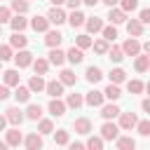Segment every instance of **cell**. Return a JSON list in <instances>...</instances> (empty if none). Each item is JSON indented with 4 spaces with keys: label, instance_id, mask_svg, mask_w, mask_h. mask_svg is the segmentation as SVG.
<instances>
[{
    "label": "cell",
    "instance_id": "32",
    "mask_svg": "<svg viewBox=\"0 0 150 150\" xmlns=\"http://www.w3.org/2000/svg\"><path fill=\"white\" fill-rule=\"evenodd\" d=\"M148 66H150V56H136V61H134V68L138 70V73H145L148 70Z\"/></svg>",
    "mask_w": 150,
    "mask_h": 150
},
{
    "label": "cell",
    "instance_id": "60",
    "mask_svg": "<svg viewBox=\"0 0 150 150\" xmlns=\"http://www.w3.org/2000/svg\"><path fill=\"white\" fill-rule=\"evenodd\" d=\"M145 91H148V94H150V82H148V84H145Z\"/></svg>",
    "mask_w": 150,
    "mask_h": 150
},
{
    "label": "cell",
    "instance_id": "47",
    "mask_svg": "<svg viewBox=\"0 0 150 150\" xmlns=\"http://www.w3.org/2000/svg\"><path fill=\"white\" fill-rule=\"evenodd\" d=\"M120 5H122L124 12H134L138 7V0H120Z\"/></svg>",
    "mask_w": 150,
    "mask_h": 150
},
{
    "label": "cell",
    "instance_id": "20",
    "mask_svg": "<svg viewBox=\"0 0 150 150\" xmlns=\"http://www.w3.org/2000/svg\"><path fill=\"white\" fill-rule=\"evenodd\" d=\"M91 131V122L87 120V117H80V120H75V134H82V136H87Z\"/></svg>",
    "mask_w": 150,
    "mask_h": 150
},
{
    "label": "cell",
    "instance_id": "7",
    "mask_svg": "<svg viewBox=\"0 0 150 150\" xmlns=\"http://www.w3.org/2000/svg\"><path fill=\"white\" fill-rule=\"evenodd\" d=\"M47 108H49V112H52L54 117H63V115H66V108H68V105H66V103H63V101H61V98L56 96V98H52V101H49V105H47Z\"/></svg>",
    "mask_w": 150,
    "mask_h": 150
},
{
    "label": "cell",
    "instance_id": "35",
    "mask_svg": "<svg viewBox=\"0 0 150 150\" xmlns=\"http://www.w3.org/2000/svg\"><path fill=\"white\" fill-rule=\"evenodd\" d=\"M124 80H127V73H124L122 68H112V70H110V82L120 84V82H124Z\"/></svg>",
    "mask_w": 150,
    "mask_h": 150
},
{
    "label": "cell",
    "instance_id": "48",
    "mask_svg": "<svg viewBox=\"0 0 150 150\" xmlns=\"http://www.w3.org/2000/svg\"><path fill=\"white\" fill-rule=\"evenodd\" d=\"M12 21V9L9 7H0V23H7Z\"/></svg>",
    "mask_w": 150,
    "mask_h": 150
},
{
    "label": "cell",
    "instance_id": "42",
    "mask_svg": "<svg viewBox=\"0 0 150 150\" xmlns=\"http://www.w3.org/2000/svg\"><path fill=\"white\" fill-rule=\"evenodd\" d=\"M38 131H40V134H52V131H54V124H52V120H40V124H38Z\"/></svg>",
    "mask_w": 150,
    "mask_h": 150
},
{
    "label": "cell",
    "instance_id": "28",
    "mask_svg": "<svg viewBox=\"0 0 150 150\" xmlns=\"http://www.w3.org/2000/svg\"><path fill=\"white\" fill-rule=\"evenodd\" d=\"M117 148L120 150H134L136 148V141L131 136H117Z\"/></svg>",
    "mask_w": 150,
    "mask_h": 150
},
{
    "label": "cell",
    "instance_id": "25",
    "mask_svg": "<svg viewBox=\"0 0 150 150\" xmlns=\"http://www.w3.org/2000/svg\"><path fill=\"white\" fill-rule=\"evenodd\" d=\"M2 80H5L7 87H16L19 84V70H14V68L12 70H5L2 73Z\"/></svg>",
    "mask_w": 150,
    "mask_h": 150
},
{
    "label": "cell",
    "instance_id": "39",
    "mask_svg": "<svg viewBox=\"0 0 150 150\" xmlns=\"http://www.w3.org/2000/svg\"><path fill=\"white\" fill-rule=\"evenodd\" d=\"M101 33H103V38H105L108 42H112V40L117 38V28H115V23H112V26H103Z\"/></svg>",
    "mask_w": 150,
    "mask_h": 150
},
{
    "label": "cell",
    "instance_id": "15",
    "mask_svg": "<svg viewBox=\"0 0 150 150\" xmlns=\"http://www.w3.org/2000/svg\"><path fill=\"white\" fill-rule=\"evenodd\" d=\"M61 40H63V35H61L59 30H47V35H45V45H47L49 49H52V47H59Z\"/></svg>",
    "mask_w": 150,
    "mask_h": 150
},
{
    "label": "cell",
    "instance_id": "43",
    "mask_svg": "<svg viewBox=\"0 0 150 150\" xmlns=\"http://www.w3.org/2000/svg\"><path fill=\"white\" fill-rule=\"evenodd\" d=\"M54 141H56L59 145H68V143H70L68 131H66V129H59V131H56V136H54Z\"/></svg>",
    "mask_w": 150,
    "mask_h": 150
},
{
    "label": "cell",
    "instance_id": "17",
    "mask_svg": "<svg viewBox=\"0 0 150 150\" xmlns=\"http://www.w3.org/2000/svg\"><path fill=\"white\" fill-rule=\"evenodd\" d=\"M120 108L115 105V103H108V105H101V115H103V120H112V117H120Z\"/></svg>",
    "mask_w": 150,
    "mask_h": 150
},
{
    "label": "cell",
    "instance_id": "58",
    "mask_svg": "<svg viewBox=\"0 0 150 150\" xmlns=\"http://www.w3.org/2000/svg\"><path fill=\"white\" fill-rule=\"evenodd\" d=\"M49 2H52V5H54V7H61V5H63V2H66V0H49Z\"/></svg>",
    "mask_w": 150,
    "mask_h": 150
},
{
    "label": "cell",
    "instance_id": "1",
    "mask_svg": "<svg viewBox=\"0 0 150 150\" xmlns=\"http://www.w3.org/2000/svg\"><path fill=\"white\" fill-rule=\"evenodd\" d=\"M101 136H103V141H117V136H120V124H112L110 120L101 127Z\"/></svg>",
    "mask_w": 150,
    "mask_h": 150
},
{
    "label": "cell",
    "instance_id": "18",
    "mask_svg": "<svg viewBox=\"0 0 150 150\" xmlns=\"http://www.w3.org/2000/svg\"><path fill=\"white\" fill-rule=\"evenodd\" d=\"M63 61H66V52H61L59 47H52V52H49V63L63 66Z\"/></svg>",
    "mask_w": 150,
    "mask_h": 150
},
{
    "label": "cell",
    "instance_id": "13",
    "mask_svg": "<svg viewBox=\"0 0 150 150\" xmlns=\"http://www.w3.org/2000/svg\"><path fill=\"white\" fill-rule=\"evenodd\" d=\"M28 87H30V91H33V94H40V91H45L47 82L42 80V75H38V73H35V75L28 80Z\"/></svg>",
    "mask_w": 150,
    "mask_h": 150
},
{
    "label": "cell",
    "instance_id": "30",
    "mask_svg": "<svg viewBox=\"0 0 150 150\" xmlns=\"http://www.w3.org/2000/svg\"><path fill=\"white\" fill-rule=\"evenodd\" d=\"M26 117H28V120H33V122H38V120L42 117V108H40V105H35V103H30V105L26 108Z\"/></svg>",
    "mask_w": 150,
    "mask_h": 150
},
{
    "label": "cell",
    "instance_id": "56",
    "mask_svg": "<svg viewBox=\"0 0 150 150\" xmlns=\"http://www.w3.org/2000/svg\"><path fill=\"white\" fill-rule=\"evenodd\" d=\"M101 2H105V5H108V7H115V5H117V2H120V0H101Z\"/></svg>",
    "mask_w": 150,
    "mask_h": 150
},
{
    "label": "cell",
    "instance_id": "9",
    "mask_svg": "<svg viewBox=\"0 0 150 150\" xmlns=\"http://www.w3.org/2000/svg\"><path fill=\"white\" fill-rule=\"evenodd\" d=\"M5 117H7V122H9V124L19 127V124L23 122V117H26V115H23L19 108H7V110H5Z\"/></svg>",
    "mask_w": 150,
    "mask_h": 150
},
{
    "label": "cell",
    "instance_id": "61",
    "mask_svg": "<svg viewBox=\"0 0 150 150\" xmlns=\"http://www.w3.org/2000/svg\"><path fill=\"white\" fill-rule=\"evenodd\" d=\"M0 35H2V23H0Z\"/></svg>",
    "mask_w": 150,
    "mask_h": 150
},
{
    "label": "cell",
    "instance_id": "31",
    "mask_svg": "<svg viewBox=\"0 0 150 150\" xmlns=\"http://www.w3.org/2000/svg\"><path fill=\"white\" fill-rule=\"evenodd\" d=\"M9 26H12V30H23V28L28 26V21L23 19V14H16V16H12Z\"/></svg>",
    "mask_w": 150,
    "mask_h": 150
},
{
    "label": "cell",
    "instance_id": "45",
    "mask_svg": "<svg viewBox=\"0 0 150 150\" xmlns=\"http://www.w3.org/2000/svg\"><path fill=\"white\" fill-rule=\"evenodd\" d=\"M136 131H138L141 136H150V120H141V122L136 124Z\"/></svg>",
    "mask_w": 150,
    "mask_h": 150
},
{
    "label": "cell",
    "instance_id": "6",
    "mask_svg": "<svg viewBox=\"0 0 150 150\" xmlns=\"http://www.w3.org/2000/svg\"><path fill=\"white\" fill-rule=\"evenodd\" d=\"M103 98H105V94L94 89V91H89V94L84 96V103H87V105H91V108H101V105H103Z\"/></svg>",
    "mask_w": 150,
    "mask_h": 150
},
{
    "label": "cell",
    "instance_id": "44",
    "mask_svg": "<svg viewBox=\"0 0 150 150\" xmlns=\"http://www.w3.org/2000/svg\"><path fill=\"white\" fill-rule=\"evenodd\" d=\"M87 148H91V150H101V148H103V136H91V138L87 141Z\"/></svg>",
    "mask_w": 150,
    "mask_h": 150
},
{
    "label": "cell",
    "instance_id": "59",
    "mask_svg": "<svg viewBox=\"0 0 150 150\" xmlns=\"http://www.w3.org/2000/svg\"><path fill=\"white\" fill-rule=\"evenodd\" d=\"M5 148H7V141H5V143H0V150H5Z\"/></svg>",
    "mask_w": 150,
    "mask_h": 150
},
{
    "label": "cell",
    "instance_id": "37",
    "mask_svg": "<svg viewBox=\"0 0 150 150\" xmlns=\"http://www.w3.org/2000/svg\"><path fill=\"white\" fill-rule=\"evenodd\" d=\"M108 56H110L115 63H120V61L124 59V49H122V47H110V49H108Z\"/></svg>",
    "mask_w": 150,
    "mask_h": 150
},
{
    "label": "cell",
    "instance_id": "3",
    "mask_svg": "<svg viewBox=\"0 0 150 150\" xmlns=\"http://www.w3.org/2000/svg\"><path fill=\"white\" fill-rule=\"evenodd\" d=\"M136 124H138V117H136L134 112H120V129L129 131V129H134Z\"/></svg>",
    "mask_w": 150,
    "mask_h": 150
},
{
    "label": "cell",
    "instance_id": "16",
    "mask_svg": "<svg viewBox=\"0 0 150 150\" xmlns=\"http://www.w3.org/2000/svg\"><path fill=\"white\" fill-rule=\"evenodd\" d=\"M9 45H12L14 49H23V47L28 45V38H26L21 30H14V35L9 38Z\"/></svg>",
    "mask_w": 150,
    "mask_h": 150
},
{
    "label": "cell",
    "instance_id": "24",
    "mask_svg": "<svg viewBox=\"0 0 150 150\" xmlns=\"http://www.w3.org/2000/svg\"><path fill=\"white\" fill-rule=\"evenodd\" d=\"M33 70H35L38 75H47V70H49V61L42 59V56H38V59L33 61Z\"/></svg>",
    "mask_w": 150,
    "mask_h": 150
},
{
    "label": "cell",
    "instance_id": "21",
    "mask_svg": "<svg viewBox=\"0 0 150 150\" xmlns=\"http://www.w3.org/2000/svg\"><path fill=\"white\" fill-rule=\"evenodd\" d=\"M84 21H87V16H84V14L80 12V9H73V12H70V16H68V23H70L73 28H77V26H82Z\"/></svg>",
    "mask_w": 150,
    "mask_h": 150
},
{
    "label": "cell",
    "instance_id": "23",
    "mask_svg": "<svg viewBox=\"0 0 150 150\" xmlns=\"http://www.w3.org/2000/svg\"><path fill=\"white\" fill-rule=\"evenodd\" d=\"M66 59H68L70 63H82L84 54H82V49H80V47H70V49L66 52Z\"/></svg>",
    "mask_w": 150,
    "mask_h": 150
},
{
    "label": "cell",
    "instance_id": "19",
    "mask_svg": "<svg viewBox=\"0 0 150 150\" xmlns=\"http://www.w3.org/2000/svg\"><path fill=\"white\" fill-rule=\"evenodd\" d=\"M84 75H87V82H91V84L101 82V77H103V73H101V68H98V66H89Z\"/></svg>",
    "mask_w": 150,
    "mask_h": 150
},
{
    "label": "cell",
    "instance_id": "33",
    "mask_svg": "<svg viewBox=\"0 0 150 150\" xmlns=\"http://www.w3.org/2000/svg\"><path fill=\"white\" fill-rule=\"evenodd\" d=\"M59 80H61V82H63L66 87H70V84H75V80H77V77H75V73H73V70L63 68V70H61V77H59Z\"/></svg>",
    "mask_w": 150,
    "mask_h": 150
},
{
    "label": "cell",
    "instance_id": "46",
    "mask_svg": "<svg viewBox=\"0 0 150 150\" xmlns=\"http://www.w3.org/2000/svg\"><path fill=\"white\" fill-rule=\"evenodd\" d=\"M0 59H2V61L14 59V54H12V45H0Z\"/></svg>",
    "mask_w": 150,
    "mask_h": 150
},
{
    "label": "cell",
    "instance_id": "27",
    "mask_svg": "<svg viewBox=\"0 0 150 150\" xmlns=\"http://www.w3.org/2000/svg\"><path fill=\"white\" fill-rule=\"evenodd\" d=\"M19 143H23V136H21V131L14 127V129L7 131V145H14V148H16Z\"/></svg>",
    "mask_w": 150,
    "mask_h": 150
},
{
    "label": "cell",
    "instance_id": "49",
    "mask_svg": "<svg viewBox=\"0 0 150 150\" xmlns=\"http://www.w3.org/2000/svg\"><path fill=\"white\" fill-rule=\"evenodd\" d=\"M138 19H141L143 23H150V7H145V9H141V14H138Z\"/></svg>",
    "mask_w": 150,
    "mask_h": 150
},
{
    "label": "cell",
    "instance_id": "53",
    "mask_svg": "<svg viewBox=\"0 0 150 150\" xmlns=\"http://www.w3.org/2000/svg\"><path fill=\"white\" fill-rule=\"evenodd\" d=\"M141 108H143V110H145V112H150V98H145V101H143V103H141Z\"/></svg>",
    "mask_w": 150,
    "mask_h": 150
},
{
    "label": "cell",
    "instance_id": "52",
    "mask_svg": "<svg viewBox=\"0 0 150 150\" xmlns=\"http://www.w3.org/2000/svg\"><path fill=\"white\" fill-rule=\"evenodd\" d=\"M68 145H70V150H82L87 143H68Z\"/></svg>",
    "mask_w": 150,
    "mask_h": 150
},
{
    "label": "cell",
    "instance_id": "41",
    "mask_svg": "<svg viewBox=\"0 0 150 150\" xmlns=\"http://www.w3.org/2000/svg\"><path fill=\"white\" fill-rule=\"evenodd\" d=\"M127 89H129L131 94H141V91L145 89V84H143L141 80H129V84H127Z\"/></svg>",
    "mask_w": 150,
    "mask_h": 150
},
{
    "label": "cell",
    "instance_id": "2",
    "mask_svg": "<svg viewBox=\"0 0 150 150\" xmlns=\"http://www.w3.org/2000/svg\"><path fill=\"white\" fill-rule=\"evenodd\" d=\"M122 49H124V56H138V54H141V42L129 35V40H124Z\"/></svg>",
    "mask_w": 150,
    "mask_h": 150
},
{
    "label": "cell",
    "instance_id": "10",
    "mask_svg": "<svg viewBox=\"0 0 150 150\" xmlns=\"http://www.w3.org/2000/svg\"><path fill=\"white\" fill-rule=\"evenodd\" d=\"M47 19H49L52 23H56V26H61L63 21H68V16H66V12H63L61 7H52L49 14H47Z\"/></svg>",
    "mask_w": 150,
    "mask_h": 150
},
{
    "label": "cell",
    "instance_id": "12",
    "mask_svg": "<svg viewBox=\"0 0 150 150\" xmlns=\"http://www.w3.org/2000/svg\"><path fill=\"white\" fill-rule=\"evenodd\" d=\"M127 33L134 35V38H141V35H143V21H141V19H131V21H127Z\"/></svg>",
    "mask_w": 150,
    "mask_h": 150
},
{
    "label": "cell",
    "instance_id": "36",
    "mask_svg": "<svg viewBox=\"0 0 150 150\" xmlns=\"http://www.w3.org/2000/svg\"><path fill=\"white\" fill-rule=\"evenodd\" d=\"M82 103H84V98L80 94H68V98H66V105L68 108H80Z\"/></svg>",
    "mask_w": 150,
    "mask_h": 150
},
{
    "label": "cell",
    "instance_id": "50",
    "mask_svg": "<svg viewBox=\"0 0 150 150\" xmlns=\"http://www.w3.org/2000/svg\"><path fill=\"white\" fill-rule=\"evenodd\" d=\"M5 98H9V87L0 84V101H5Z\"/></svg>",
    "mask_w": 150,
    "mask_h": 150
},
{
    "label": "cell",
    "instance_id": "14",
    "mask_svg": "<svg viewBox=\"0 0 150 150\" xmlns=\"http://www.w3.org/2000/svg\"><path fill=\"white\" fill-rule=\"evenodd\" d=\"M23 145H26L28 150H40V148H42V136H40V134H28V136L23 138Z\"/></svg>",
    "mask_w": 150,
    "mask_h": 150
},
{
    "label": "cell",
    "instance_id": "62",
    "mask_svg": "<svg viewBox=\"0 0 150 150\" xmlns=\"http://www.w3.org/2000/svg\"><path fill=\"white\" fill-rule=\"evenodd\" d=\"M0 68H2V59H0Z\"/></svg>",
    "mask_w": 150,
    "mask_h": 150
},
{
    "label": "cell",
    "instance_id": "57",
    "mask_svg": "<svg viewBox=\"0 0 150 150\" xmlns=\"http://www.w3.org/2000/svg\"><path fill=\"white\" fill-rule=\"evenodd\" d=\"M82 2H84V5H89V7H94V5H96V2H101V0H82Z\"/></svg>",
    "mask_w": 150,
    "mask_h": 150
},
{
    "label": "cell",
    "instance_id": "22",
    "mask_svg": "<svg viewBox=\"0 0 150 150\" xmlns=\"http://www.w3.org/2000/svg\"><path fill=\"white\" fill-rule=\"evenodd\" d=\"M84 26H87V30H89V33H101V30H103V21H101L98 16L87 19V21H84Z\"/></svg>",
    "mask_w": 150,
    "mask_h": 150
},
{
    "label": "cell",
    "instance_id": "54",
    "mask_svg": "<svg viewBox=\"0 0 150 150\" xmlns=\"http://www.w3.org/2000/svg\"><path fill=\"white\" fill-rule=\"evenodd\" d=\"M5 124H7V117L0 115V131H5Z\"/></svg>",
    "mask_w": 150,
    "mask_h": 150
},
{
    "label": "cell",
    "instance_id": "34",
    "mask_svg": "<svg viewBox=\"0 0 150 150\" xmlns=\"http://www.w3.org/2000/svg\"><path fill=\"white\" fill-rule=\"evenodd\" d=\"M75 45H77L80 49H87V47H91V45H94V40H91L87 33H82V35H77V38H75Z\"/></svg>",
    "mask_w": 150,
    "mask_h": 150
},
{
    "label": "cell",
    "instance_id": "38",
    "mask_svg": "<svg viewBox=\"0 0 150 150\" xmlns=\"http://www.w3.org/2000/svg\"><path fill=\"white\" fill-rule=\"evenodd\" d=\"M12 9L16 14H26L28 12V0H12Z\"/></svg>",
    "mask_w": 150,
    "mask_h": 150
},
{
    "label": "cell",
    "instance_id": "5",
    "mask_svg": "<svg viewBox=\"0 0 150 150\" xmlns=\"http://www.w3.org/2000/svg\"><path fill=\"white\" fill-rule=\"evenodd\" d=\"M14 63L19 68H28V66H33V54L26 49H19V54H14Z\"/></svg>",
    "mask_w": 150,
    "mask_h": 150
},
{
    "label": "cell",
    "instance_id": "40",
    "mask_svg": "<svg viewBox=\"0 0 150 150\" xmlns=\"http://www.w3.org/2000/svg\"><path fill=\"white\" fill-rule=\"evenodd\" d=\"M91 47H94V52H96V54H108V49H110V47H108V40H105V38H103V40H96V42H94Z\"/></svg>",
    "mask_w": 150,
    "mask_h": 150
},
{
    "label": "cell",
    "instance_id": "51",
    "mask_svg": "<svg viewBox=\"0 0 150 150\" xmlns=\"http://www.w3.org/2000/svg\"><path fill=\"white\" fill-rule=\"evenodd\" d=\"M66 5H68L70 9H77V7L82 5V0H66Z\"/></svg>",
    "mask_w": 150,
    "mask_h": 150
},
{
    "label": "cell",
    "instance_id": "26",
    "mask_svg": "<svg viewBox=\"0 0 150 150\" xmlns=\"http://www.w3.org/2000/svg\"><path fill=\"white\" fill-rule=\"evenodd\" d=\"M30 87H21V84H16V91H14V98L19 101V103H26L28 98H30Z\"/></svg>",
    "mask_w": 150,
    "mask_h": 150
},
{
    "label": "cell",
    "instance_id": "4",
    "mask_svg": "<svg viewBox=\"0 0 150 150\" xmlns=\"http://www.w3.org/2000/svg\"><path fill=\"white\" fill-rule=\"evenodd\" d=\"M49 23H52V21H49L47 16H33V19H30V28H33L35 33H47V30H49Z\"/></svg>",
    "mask_w": 150,
    "mask_h": 150
},
{
    "label": "cell",
    "instance_id": "11",
    "mask_svg": "<svg viewBox=\"0 0 150 150\" xmlns=\"http://www.w3.org/2000/svg\"><path fill=\"white\" fill-rule=\"evenodd\" d=\"M108 19H110V23H115V26H117V23H124V21H127V12H124L122 7H120V9H117V7H110Z\"/></svg>",
    "mask_w": 150,
    "mask_h": 150
},
{
    "label": "cell",
    "instance_id": "29",
    "mask_svg": "<svg viewBox=\"0 0 150 150\" xmlns=\"http://www.w3.org/2000/svg\"><path fill=\"white\" fill-rule=\"evenodd\" d=\"M103 94H105V98H110V101H117V98L122 96V91H120V87H117L115 82H110V84L105 87V91H103Z\"/></svg>",
    "mask_w": 150,
    "mask_h": 150
},
{
    "label": "cell",
    "instance_id": "55",
    "mask_svg": "<svg viewBox=\"0 0 150 150\" xmlns=\"http://www.w3.org/2000/svg\"><path fill=\"white\" fill-rule=\"evenodd\" d=\"M141 49H143V52H145V54L150 56V42H145V45H141Z\"/></svg>",
    "mask_w": 150,
    "mask_h": 150
},
{
    "label": "cell",
    "instance_id": "8",
    "mask_svg": "<svg viewBox=\"0 0 150 150\" xmlns=\"http://www.w3.org/2000/svg\"><path fill=\"white\" fill-rule=\"evenodd\" d=\"M63 82L61 80H52V82H47V87H45V91H47V96H52V98H56V96H61L63 94Z\"/></svg>",
    "mask_w": 150,
    "mask_h": 150
}]
</instances>
